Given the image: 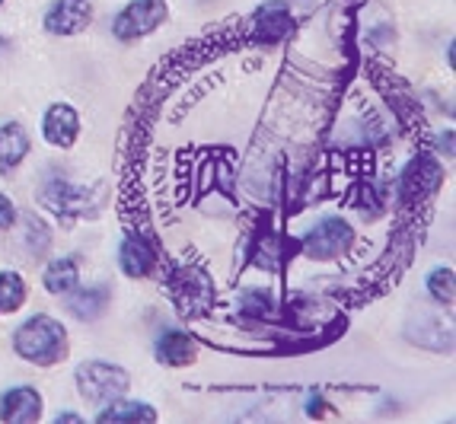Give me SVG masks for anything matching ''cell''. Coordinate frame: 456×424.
I'll list each match as a JSON object with an SVG mask.
<instances>
[{"label":"cell","instance_id":"d6986e66","mask_svg":"<svg viewBox=\"0 0 456 424\" xmlns=\"http://www.w3.org/2000/svg\"><path fill=\"white\" fill-rule=\"evenodd\" d=\"M68 297V310L74 313L80 322H93V319H99L102 313H106L109 306V290L106 288H80L77 284Z\"/></svg>","mask_w":456,"mask_h":424},{"label":"cell","instance_id":"6da1fadb","mask_svg":"<svg viewBox=\"0 0 456 424\" xmlns=\"http://www.w3.org/2000/svg\"><path fill=\"white\" fill-rule=\"evenodd\" d=\"M13 351L16 357L36 363V367H54L68 357V329L54 316H38L26 319L23 326L13 335Z\"/></svg>","mask_w":456,"mask_h":424},{"label":"cell","instance_id":"44dd1931","mask_svg":"<svg viewBox=\"0 0 456 424\" xmlns=\"http://www.w3.org/2000/svg\"><path fill=\"white\" fill-rule=\"evenodd\" d=\"M26 303V281L13 268L0 272V316H10Z\"/></svg>","mask_w":456,"mask_h":424},{"label":"cell","instance_id":"2e32d148","mask_svg":"<svg viewBox=\"0 0 456 424\" xmlns=\"http://www.w3.org/2000/svg\"><path fill=\"white\" fill-rule=\"evenodd\" d=\"M42 284H45L48 294L54 297H64L80 284V262L74 256H58L52 258L42 272Z\"/></svg>","mask_w":456,"mask_h":424},{"label":"cell","instance_id":"8fae6325","mask_svg":"<svg viewBox=\"0 0 456 424\" xmlns=\"http://www.w3.org/2000/svg\"><path fill=\"white\" fill-rule=\"evenodd\" d=\"M118 265H122V272L128 278H147V274H153L157 265H160V252L153 249L144 233L128 230L122 246H118Z\"/></svg>","mask_w":456,"mask_h":424},{"label":"cell","instance_id":"e0dca14e","mask_svg":"<svg viewBox=\"0 0 456 424\" xmlns=\"http://www.w3.org/2000/svg\"><path fill=\"white\" fill-rule=\"evenodd\" d=\"M99 424H153L157 421V409L151 402H109L96 415Z\"/></svg>","mask_w":456,"mask_h":424},{"label":"cell","instance_id":"ba28073f","mask_svg":"<svg viewBox=\"0 0 456 424\" xmlns=\"http://www.w3.org/2000/svg\"><path fill=\"white\" fill-rule=\"evenodd\" d=\"M249 36L256 45H278L281 38L290 36V29H294V13H290V7L284 4V0H268V4H262L256 13L249 16Z\"/></svg>","mask_w":456,"mask_h":424},{"label":"cell","instance_id":"603a6c76","mask_svg":"<svg viewBox=\"0 0 456 424\" xmlns=\"http://www.w3.org/2000/svg\"><path fill=\"white\" fill-rule=\"evenodd\" d=\"M16 224V208L4 192H0V230H13Z\"/></svg>","mask_w":456,"mask_h":424},{"label":"cell","instance_id":"ffe728a7","mask_svg":"<svg viewBox=\"0 0 456 424\" xmlns=\"http://www.w3.org/2000/svg\"><path fill=\"white\" fill-rule=\"evenodd\" d=\"M236 303H240L243 316L259 319V322H281L284 319V310L278 306V300L272 294H265V290H243Z\"/></svg>","mask_w":456,"mask_h":424},{"label":"cell","instance_id":"ac0fdd59","mask_svg":"<svg viewBox=\"0 0 456 424\" xmlns=\"http://www.w3.org/2000/svg\"><path fill=\"white\" fill-rule=\"evenodd\" d=\"M48 242H52V233L36 214H23L20 217V230H16V246L23 252V258H42L48 252Z\"/></svg>","mask_w":456,"mask_h":424},{"label":"cell","instance_id":"7a4b0ae2","mask_svg":"<svg viewBox=\"0 0 456 424\" xmlns=\"http://www.w3.org/2000/svg\"><path fill=\"white\" fill-rule=\"evenodd\" d=\"M77 393L84 395L93 405H109V402L122 399L131 387L128 371H122L118 363H106V361H84L77 367Z\"/></svg>","mask_w":456,"mask_h":424},{"label":"cell","instance_id":"cb8c5ba5","mask_svg":"<svg viewBox=\"0 0 456 424\" xmlns=\"http://www.w3.org/2000/svg\"><path fill=\"white\" fill-rule=\"evenodd\" d=\"M58 424H80V415H70V412H64V415L54 418Z\"/></svg>","mask_w":456,"mask_h":424},{"label":"cell","instance_id":"9c48e42d","mask_svg":"<svg viewBox=\"0 0 456 424\" xmlns=\"http://www.w3.org/2000/svg\"><path fill=\"white\" fill-rule=\"evenodd\" d=\"M300 249V240H288L284 233L272 227H262L256 230L252 236V246H249V256L252 262L265 272H281L288 265V258H294V252Z\"/></svg>","mask_w":456,"mask_h":424},{"label":"cell","instance_id":"4fadbf2b","mask_svg":"<svg viewBox=\"0 0 456 424\" xmlns=\"http://www.w3.org/2000/svg\"><path fill=\"white\" fill-rule=\"evenodd\" d=\"M42 418V393L32 387H13L0 395V421L32 424Z\"/></svg>","mask_w":456,"mask_h":424},{"label":"cell","instance_id":"8992f818","mask_svg":"<svg viewBox=\"0 0 456 424\" xmlns=\"http://www.w3.org/2000/svg\"><path fill=\"white\" fill-rule=\"evenodd\" d=\"M167 0H131L128 7L118 10V16L112 20V32L122 42H134V38H144L160 29L167 23Z\"/></svg>","mask_w":456,"mask_h":424},{"label":"cell","instance_id":"3957f363","mask_svg":"<svg viewBox=\"0 0 456 424\" xmlns=\"http://www.w3.org/2000/svg\"><path fill=\"white\" fill-rule=\"evenodd\" d=\"M38 201L48 208L52 214L70 224L74 217H93L96 214V189L86 185H74L68 179H45L38 185Z\"/></svg>","mask_w":456,"mask_h":424},{"label":"cell","instance_id":"7c38bea8","mask_svg":"<svg viewBox=\"0 0 456 424\" xmlns=\"http://www.w3.org/2000/svg\"><path fill=\"white\" fill-rule=\"evenodd\" d=\"M42 135L58 151H70L77 144V137H80V115L68 102H54L45 112V118H42Z\"/></svg>","mask_w":456,"mask_h":424},{"label":"cell","instance_id":"d4e9b609","mask_svg":"<svg viewBox=\"0 0 456 424\" xmlns=\"http://www.w3.org/2000/svg\"><path fill=\"white\" fill-rule=\"evenodd\" d=\"M7 48H10V42H7V38H4V36H0V54L7 52Z\"/></svg>","mask_w":456,"mask_h":424},{"label":"cell","instance_id":"5b68a950","mask_svg":"<svg viewBox=\"0 0 456 424\" xmlns=\"http://www.w3.org/2000/svg\"><path fill=\"white\" fill-rule=\"evenodd\" d=\"M444 185V169L431 153H419L409 167L403 169L399 179V205L403 208H419L428 198Z\"/></svg>","mask_w":456,"mask_h":424},{"label":"cell","instance_id":"30bf717a","mask_svg":"<svg viewBox=\"0 0 456 424\" xmlns=\"http://www.w3.org/2000/svg\"><path fill=\"white\" fill-rule=\"evenodd\" d=\"M93 23L90 0H54L42 16L48 36H80Z\"/></svg>","mask_w":456,"mask_h":424},{"label":"cell","instance_id":"484cf974","mask_svg":"<svg viewBox=\"0 0 456 424\" xmlns=\"http://www.w3.org/2000/svg\"><path fill=\"white\" fill-rule=\"evenodd\" d=\"M0 7H4V0H0Z\"/></svg>","mask_w":456,"mask_h":424},{"label":"cell","instance_id":"9a60e30c","mask_svg":"<svg viewBox=\"0 0 456 424\" xmlns=\"http://www.w3.org/2000/svg\"><path fill=\"white\" fill-rule=\"evenodd\" d=\"M29 157V135L20 121L0 125V175H10Z\"/></svg>","mask_w":456,"mask_h":424},{"label":"cell","instance_id":"5bb4252c","mask_svg":"<svg viewBox=\"0 0 456 424\" xmlns=\"http://www.w3.org/2000/svg\"><path fill=\"white\" fill-rule=\"evenodd\" d=\"M198 357V338L189 332H179V329H167V332L157 338V361L167 363V367H189Z\"/></svg>","mask_w":456,"mask_h":424},{"label":"cell","instance_id":"277c9868","mask_svg":"<svg viewBox=\"0 0 456 424\" xmlns=\"http://www.w3.org/2000/svg\"><path fill=\"white\" fill-rule=\"evenodd\" d=\"M354 246V230L342 217H322L316 220L304 236H300V252L313 262H332V258L348 256Z\"/></svg>","mask_w":456,"mask_h":424},{"label":"cell","instance_id":"7402d4cb","mask_svg":"<svg viewBox=\"0 0 456 424\" xmlns=\"http://www.w3.org/2000/svg\"><path fill=\"white\" fill-rule=\"evenodd\" d=\"M428 294H431L434 303H441V306H453V294H456V284H453V268L441 265L434 268L431 274H428Z\"/></svg>","mask_w":456,"mask_h":424},{"label":"cell","instance_id":"52a82bcc","mask_svg":"<svg viewBox=\"0 0 456 424\" xmlns=\"http://www.w3.org/2000/svg\"><path fill=\"white\" fill-rule=\"evenodd\" d=\"M169 290H173L175 303L183 316H201V313L211 310L214 300V284L201 268H175L169 274Z\"/></svg>","mask_w":456,"mask_h":424}]
</instances>
